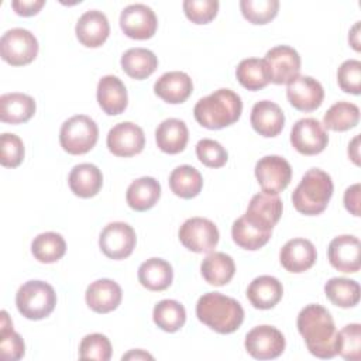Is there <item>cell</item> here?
<instances>
[{"mask_svg":"<svg viewBox=\"0 0 361 361\" xmlns=\"http://www.w3.org/2000/svg\"><path fill=\"white\" fill-rule=\"evenodd\" d=\"M244 345L255 360H274L283 353L286 341L276 327L261 324L247 333Z\"/></svg>","mask_w":361,"mask_h":361,"instance_id":"cell-11","label":"cell"},{"mask_svg":"<svg viewBox=\"0 0 361 361\" xmlns=\"http://www.w3.org/2000/svg\"><path fill=\"white\" fill-rule=\"evenodd\" d=\"M23 159V140L13 133H3L0 135V164L6 168H17Z\"/></svg>","mask_w":361,"mask_h":361,"instance_id":"cell-44","label":"cell"},{"mask_svg":"<svg viewBox=\"0 0 361 361\" xmlns=\"http://www.w3.org/2000/svg\"><path fill=\"white\" fill-rule=\"evenodd\" d=\"M283 295V286L278 278L261 275L251 281L247 288V298L255 309H272Z\"/></svg>","mask_w":361,"mask_h":361,"instance_id":"cell-25","label":"cell"},{"mask_svg":"<svg viewBox=\"0 0 361 361\" xmlns=\"http://www.w3.org/2000/svg\"><path fill=\"white\" fill-rule=\"evenodd\" d=\"M68 183L73 195L87 199L96 196L102 189L103 175L102 171L93 164H78L71 169Z\"/></svg>","mask_w":361,"mask_h":361,"instance_id":"cell-26","label":"cell"},{"mask_svg":"<svg viewBox=\"0 0 361 361\" xmlns=\"http://www.w3.org/2000/svg\"><path fill=\"white\" fill-rule=\"evenodd\" d=\"M173 271L168 261L162 258H149L138 268V281L148 290L159 292L171 286Z\"/></svg>","mask_w":361,"mask_h":361,"instance_id":"cell-30","label":"cell"},{"mask_svg":"<svg viewBox=\"0 0 361 361\" xmlns=\"http://www.w3.org/2000/svg\"><path fill=\"white\" fill-rule=\"evenodd\" d=\"M269 82L275 85H288L300 72V56L289 45H276L271 48L264 58Z\"/></svg>","mask_w":361,"mask_h":361,"instance_id":"cell-12","label":"cell"},{"mask_svg":"<svg viewBox=\"0 0 361 361\" xmlns=\"http://www.w3.org/2000/svg\"><path fill=\"white\" fill-rule=\"evenodd\" d=\"M76 38L87 48H97L104 44L110 34V24L104 13L99 10L85 11L75 27Z\"/></svg>","mask_w":361,"mask_h":361,"instance_id":"cell-20","label":"cell"},{"mask_svg":"<svg viewBox=\"0 0 361 361\" xmlns=\"http://www.w3.org/2000/svg\"><path fill=\"white\" fill-rule=\"evenodd\" d=\"M193 90V82L186 72L171 71L161 75L154 83V93L171 104L183 103Z\"/></svg>","mask_w":361,"mask_h":361,"instance_id":"cell-22","label":"cell"},{"mask_svg":"<svg viewBox=\"0 0 361 361\" xmlns=\"http://www.w3.org/2000/svg\"><path fill=\"white\" fill-rule=\"evenodd\" d=\"M282 209L283 204L278 195L261 192L251 197L247 212L243 216L255 227L272 233L274 226L282 216Z\"/></svg>","mask_w":361,"mask_h":361,"instance_id":"cell-16","label":"cell"},{"mask_svg":"<svg viewBox=\"0 0 361 361\" xmlns=\"http://www.w3.org/2000/svg\"><path fill=\"white\" fill-rule=\"evenodd\" d=\"M344 206L353 216H360V183H354L345 189Z\"/></svg>","mask_w":361,"mask_h":361,"instance_id":"cell-49","label":"cell"},{"mask_svg":"<svg viewBox=\"0 0 361 361\" xmlns=\"http://www.w3.org/2000/svg\"><path fill=\"white\" fill-rule=\"evenodd\" d=\"M97 138V124L86 114L69 117L63 121L59 130L61 147L71 155H82L89 152L96 145Z\"/></svg>","mask_w":361,"mask_h":361,"instance_id":"cell-6","label":"cell"},{"mask_svg":"<svg viewBox=\"0 0 361 361\" xmlns=\"http://www.w3.org/2000/svg\"><path fill=\"white\" fill-rule=\"evenodd\" d=\"M96 97L102 110L109 116L121 114L128 103L126 86L114 75H106L99 80Z\"/></svg>","mask_w":361,"mask_h":361,"instance_id":"cell-24","label":"cell"},{"mask_svg":"<svg viewBox=\"0 0 361 361\" xmlns=\"http://www.w3.org/2000/svg\"><path fill=\"white\" fill-rule=\"evenodd\" d=\"M45 4V0H13L11 7L13 10L23 17L35 16Z\"/></svg>","mask_w":361,"mask_h":361,"instance_id":"cell-48","label":"cell"},{"mask_svg":"<svg viewBox=\"0 0 361 361\" xmlns=\"http://www.w3.org/2000/svg\"><path fill=\"white\" fill-rule=\"evenodd\" d=\"M158 20L151 7L142 3L130 4L120 14L123 32L133 39H148L157 31Z\"/></svg>","mask_w":361,"mask_h":361,"instance_id":"cell-14","label":"cell"},{"mask_svg":"<svg viewBox=\"0 0 361 361\" xmlns=\"http://www.w3.org/2000/svg\"><path fill=\"white\" fill-rule=\"evenodd\" d=\"M360 121V109L350 102L334 103L323 116V127L331 131H347Z\"/></svg>","mask_w":361,"mask_h":361,"instance_id":"cell-38","label":"cell"},{"mask_svg":"<svg viewBox=\"0 0 361 361\" xmlns=\"http://www.w3.org/2000/svg\"><path fill=\"white\" fill-rule=\"evenodd\" d=\"M169 188L176 196L192 199L200 193L203 178L192 165H179L169 175Z\"/></svg>","mask_w":361,"mask_h":361,"instance_id":"cell-33","label":"cell"},{"mask_svg":"<svg viewBox=\"0 0 361 361\" xmlns=\"http://www.w3.org/2000/svg\"><path fill=\"white\" fill-rule=\"evenodd\" d=\"M123 71L133 79L142 80L151 76L157 66L158 59L155 54L147 48H130L127 49L120 59Z\"/></svg>","mask_w":361,"mask_h":361,"instance_id":"cell-32","label":"cell"},{"mask_svg":"<svg viewBox=\"0 0 361 361\" xmlns=\"http://www.w3.org/2000/svg\"><path fill=\"white\" fill-rule=\"evenodd\" d=\"M25 344L18 333L13 330V322L6 310H1L0 322V355L3 360L16 361L24 357Z\"/></svg>","mask_w":361,"mask_h":361,"instance_id":"cell-40","label":"cell"},{"mask_svg":"<svg viewBox=\"0 0 361 361\" xmlns=\"http://www.w3.org/2000/svg\"><path fill=\"white\" fill-rule=\"evenodd\" d=\"M66 243L63 237L54 231L41 233L34 237L31 243V252L34 258L44 264H52L65 255Z\"/></svg>","mask_w":361,"mask_h":361,"instance_id":"cell-34","label":"cell"},{"mask_svg":"<svg viewBox=\"0 0 361 361\" xmlns=\"http://www.w3.org/2000/svg\"><path fill=\"white\" fill-rule=\"evenodd\" d=\"M185 16L195 24H207L210 23L217 11L219 1L217 0H185L183 4Z\"/></svg>","mask_w":361,"mask_h":361,"instance_id":"cell-47","label":"cell"},{"mask_svg":"<svg viewBox=\"0 0 361 361\" xmlns=\"http://www.w3.org/2000/svg\"><path fill=\"white\" fill-rule=\"evenodd\" d=\"M35 100L25 93H4L0 96V120L8 124L28 121L35 113Z\"/></svg>","mask_w":361,"mask_h":361,"instance_id":"cell-27","label":"cell"},{"mask_svg":"<svg viewBox=\"0 0 361 361\" xmlns=\"http://www.w3.org/2000/svg\"><path fill=\"white\" fill-rule=\"evenodd\" d=\"M152 319L161 330L166 333H175L183 327L186 322V310L178 300L164 299L154 306Z\"/></svg>","mask_w":361,"mask_h":361,"instance_id":"cell-35","label":"cell"},{"mask_svg":"<svg viewBox=\"0 0 361 361\" xmlns=\"http://www.w3.org/2000/svg\"><path fill=\"white\" fill-rule=\"evenodd\" d=\"M296 326L312 355L323 360L336 355V324L326 307L317 303L305 306L298 314Z\"/></svg>","mask_w":361,"mask_h":361,"instance_id":"cell-1","label":"cell"},{"mask_svg":"<svg viewBox=\"0 0 361 361\" xmlns=\"http://www.w3.org/2000/svg\"><path fill=\"white\" fill-rule=\"evenodd\" d=\"M235 76L240 85L248 90H259L269 83L265 62L259 58L243 59L235 69Z\"/></svg>","mask_w":361,"mask_h":361,"instance_id":"cell-39","label":"cell"},{"mask_svg":"<svg viewBox=\"0 0 361 361\" xmlns=\"http://www.w3.org/2000/svg\"><path fill=\"white\" fill-rule=\"evenodd\" d=\"M269 231H264L258 227H255L254 224H251L244 216L238 217L233 226H231V237L233 241L244 248V250H250V251H255L262 248L271 238Z\"/></svg>","mask_w":361,"mask_h":361,"instance_id":"cell-37","label":"cell"},{"mask_svg":"<svg viewBox=\"0 0 361 361\" xmlns=\"http://www.w3.org/2000/svg\"><path fill=\"white\" fill-rule=\"evenodd\" d=\"M137 235L134 228L124 221L109 223L100 233L99 247L110 259H124L135 248Z\"/></svg>","mask_w":361,"mask_h":361,"instance_id":"cell-10","label":"cell"},{"mask_svg":"<svg viewBox=\"0 0 361 361\" xmlns=\"http://www.w3.org/2000/svg\"><path fill=\"white\" fill-rule=\"evenodd\" d=\"M197 319L220 334H230L240 329L244 309L234 298L220 292H207L196 303Z\"/></svg>","mask_w":361,"mask_h":361,"instance_id":"cell-2","label":"cell"},{"mask_svg":"<svg viewBox=\"0 0 361 361\" xmlns=\"http://www.w3.org/2000/svg\"><path fill=\"white\" fill-rule=\"evenodd\" d=\"M38 54L35 35L25 28H11L1 35L0 55L11 66L31 63Z\"/></svg>","mask_w":361,"mask_h":361,"instance_id":"cell-7","label":"cell"},{"mask_svg":"<svg viewBox=\"0 0 361 361\" xmlns=\"http://www.w3.org/2000/svg\"><path fill=\"white\" fill-rule=\"evenodd\" d=\"M290 144L299 154L316 155L327 147L329 135L319 120L305 117L293 124L290 130Z\"/></svg>","mask_w":361,"mask_h":361,"instance_id":"cell-13","label":"cell"},{"mask_svg":"<svg viewBox=\"0 0 361 361\" xmlns=\"http://www.w3.org/2000/svg\"><path fill=\"white\" fill-rule=\"evenodd\" d=\"M243 111L240 94L231 89H219L197 100L193 109L196 121L209 130H220L234 124Z\"/></svg>","mask_w":361,"mask_h":361,"instance_id":"cell-3","label":"cell"},{"mask_svg":"<svg viewBox=\"0 0 361 361\" xmlns=\"http://www.w3.org/2000/svg\"><path fill=\"white\" fill-rule=\"evenodd\" d=\"M189 140V131L185 121L179 118H166L155 130L158 148L166 154H179L185 149Z\"/></svg>","mask_w":361,"mask_h":361,"instance_id":"cell-28","label":"cell"},{"mask_svg":"<svg viewBox=\"0 0 361 361\" xmlns=\"http://www.w3.org/2000/svg\"><path fill=\"white\" fill-rule=\"evenodd\" d=\"M326 298L338 307H354L360 300V285L348 278H331L324 285Z\"/></svg>","mask_w":361,"mask_h":361,"instance_id":"cell-36","label":"cell"},{"mask_svg":"<svg viewBox=\"0 0 361 361\" xmlns=\"http://www.w3.org/2000/svg\"><path fill=\"white\" fill-rule=\"evenodd\" d=\"M327 258L331 267L345 274L360 269V240L351 234L334 237L327 248Z\"/></svg>","mask_w":361,"mask_h":361,"instance_id":"cell-18","label":"cell"},{"mask_svg":"<svg viewBox=\"0 0 361 361\" xmlns=\"http://www.w3.org/2000/svg\"><path fill=\"white\" fill-rule=\"evenodd\" d=\"M336 354L347 361L361 360V326L350 323L336 336Z\"/></svg>","mask_w":361,"mask_h":361,"instance_id":"cell-41","label":"cell"},{"mask_svg":"<svg viewBox=\"0 0 361 361\" xmlns=\"http://www.w3.org/2000/svg\"><path fill=\"white\" fill-rule=\"evenodd\" d=\"M107 148L116 157H133L140 154L145 145V135L140 126L131 121H123L107 133Z\"/></svg>","mask_w":361,"mask_h":361,"instance_id":"cell-15","label":"cell"},{"mask_svg":"<svg viewBox=\"0 0 361 361\" xmlns=\"http://www.w3.org/2000/svg\"><path fill=\"white\" fill-rule=\"evenodd\" d=\"M79 357L82 360L109 361L111 357L110 340L102 333L85 336L79 344Z\"/></svg>","mask_w":361,"mask_h":361,"instance_id":"cell-43","label":"cell"},{"mask_svg":"<svg viewBox=\"0 0 361 361\" xmlns=\"http://www.w3.org/2000/svg\"><path fill=\"white\" fill-rule=\"evenodd\" d=\"M123 298L120 285L109 278L92 282L85 293L86 305L96 313H109L118 307Z\"/></svg>","mask_w":361,"mask_h":361,"instance_id":"cell-21","label":"cell"},{"mask_svg":"<svg viewBox=\"0 0 361 361\" xmlns=\"http://www.w3.org/2000/svg\"><path fill=\"white\" fill-rule=\"evenodd\" d=\"M196 155L199 161L209 168H221L228 159L226 148L210 138H203L196 144Z\"/></svg>","mask_w":361,"mask_h":361,"instance_id":"cell-45","label":"cell"},{"mask_svg":"<svg viewBox=\"0 0 361 361\" xmlns=\"http://www.w3.org/2000/svg\"><path fill=\"white\" fill-rule=\"evenodd\" d=\"M250 121L259 135L271 138L282 131L285 126V114L276 103L261 100L252 106Z\"/></svg>","mask_w":361,"mask_h":361,"instance_id":"cell-23","label":"cell"},{"mask_svg":"<svg viewBox=\"0 0 361 361\" xmlns=\"http://www.w3.org/2000/svg\"><path fill=\"white\" fill-rule=\"evenodd\" d=\"M348 42L355 51H360V21H357L348 34Z\"/></svg>","mask_w":361,"mask_h":361,"instance_id":"cell-51","label":"cell"},{"mask_svg":"<svg viewBox=\"0 0 361 361\" xmlns=\"http://www.w3.org/2000/svg\"><path fill=\"white\" fill-rule=\"evenodd\" d=\"M360 144V135H355L351 142L348 144V157L351 158V161L355 164V165H360V154H358V147Z\"/></svg>","mask_w":361,"mask_h":361,"instance_id":"cell-50","label":"cell"},{"mask_svg":"<svg viewBox=\"0 0 361 361\" xmlns=\"http://www.w3.org/2000/svg\"><path fill=\"white\" fill-rule=\"evenodd\" d=\"M316 258L317 252L313 243L300 237L286 241L279 251L281 265L293 274H300L312 268Z\"/></svg>","mask_w":361,"mask_h":361,"instance_id":"cell-19","label":"cell"},{"mask_svg":"<svg viewBox=\"0 0 361 361\" xmlns=\"http://www.w3.org/2000/svg\"><path fill=\"white\" fill-rule=\"evenodd\" d=\"M255 178L262 192L278 195L288 188L292 179L290 164L279 155H267L255 164Z\"/></svg>","mask_w":361,"mask_h":361,"instance_id":"cell-9","label":"cell"},{"mask_svg":"<svg viewBox=\"0 0 361 361\" xmlns=\"http://www.w3.org/2000/svg\"><path fill=\"white\" fill-rule=\"evenodd\" d=\"M286 97L296 110L313 111L320 107L324 90L322 83L314 78L299 75L288 83Z\"/></svg>","mask_w":361,"mask_h":361,"instance_id":"cell-17","label":"cell"},{"mask_svg":"<svg viewBox=\"0 0 361 361\" xmlns=\"http://www.w3.org/2000/svg\"><path fill=\"white\" fill-rule=\"evenodd\" d=\"M152 360L154 357L151 355V354H148V353H145V351H142V350H133V351H130V353H127V354H124L123 357H121V360L124 361V360Z\"/></svg>","mask_w":361,"mask_h":361,"instance_id":"cell-52","label":"cell"},{"mask_svg":"<svg viewBox=\"0 0 361 361\" xmlns=\"http://www.w3.org/2000/svg\"><path fill=\"white\" fill-rule=\"evenodd\" d=\"M337 82L343 92L360 94L361 92V62L358 59L344 61L337 71Z\"/></svg>","mask_w":361,"mask_h":361,"instance_id":"cell-46","label":"cell"},{"mask_svg":"<svg viewBox=\"0 0 361 361\" xmlns=\"http://www.w3.org/2000/svg\"><path fill=\"white\" fill-rule=\"evenodd\" d=\"M56 305L54 288L38 279L27 281L16 293V306L18 312L30 320H41L49 316Z\"/></svg>","mask_w":361,"mask_h":361,"instance_id":"cell-5","label":"cell"},{"mask_svg":"<svg viewBox=\"0 0 361 361\" xmlns=\"http://www.w3.org/2000/svg\"><path fill=\"white\" fill-rule=\"evenodd\" d=\"M331 176L320 168L309 169L292 193L295 209L306 216H316L324 212L333 196Z\"/></svg>","mask_w":361,"mask_h":361,"instance_id":"cell-4","label":"cell"},{"mask_svg":"<svg viewBox=\"0 0 361 361\" xmlns=\"http://www.w3.org/2000/svg\"><path fill=\"white\" fill-rule=\"evenodd\" d=\"M240 8L251 24H267L275 18L279 8L278 0H241Z\"/></svg>","mask_w":361,"mask_h":361,"instance_id":"cell-42","label":"cell"},{"mask_svg":"<svg viewBox=\"0 0 361 361\" xmlns=\"http://www.w3.org/2000/svg\"><path fill=\"white\" fill-rule=\"evenodd\" d=\"M161 196V185L152 176H142L133 180L126 192L127 204L135 212H145L155 206Z\"/></svg>","mask_w":361,"mask_h":361,"instance_id":"cell-29","label":"cell"},{"mask_svg":"<svg viewBox=\"0 0 361 361\" xmlns=\"http://www.w3.org/2000/svg\"><path fill=\"white\" fill-rule=\"evenodd\" d=\"M203 279L214 286L228 283L235 272L234 259L226 252H210L200 264Z\"/></svg>","mask_w":361,"mask_h":361,"instance_id":"cell-31","label":"cell"},{"mask_svg":"<svg viewBox=\"0 0 361 361\" xmlns=\"http://www.w3.org/2000/svg\"><path fill=\"white\" fill-rule=\"evenodd\" d=\"M179 241L189 251L202 254L212 252L219 243L217 226L204 217H190L180 226Z\"/></svg>","mask_w":361,"mask_h":361,"instance_id":"cell-8","label":"cell"}]
</instances>
